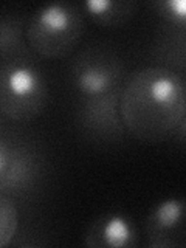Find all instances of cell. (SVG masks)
I'll list each match as a JSON object with an SVG mask.
<instances>
[{
    "label": "cell",
    "mask_w": 186,
    "mask_h": 248,
    "mask_svg": "<svg viewBox=\"0 0 186 248\" xmlns=\"http://www.w3.org/2000/svg\"><path fill=\"white\" fill-rule=\"evenodd\" d=\"M82 8L98 25L115 28L134 17L138 5L130 0H85Z\"/></svg>",
    "instance_id": "9"
},
{
    "label": "cell",
    "mask_w": 186,
    "mask_h": 248,
    "mask_svg": "<svg viewBox=\"0 0 186 248\" xmlns=\"http://www.w3.org/2000/svg\"><path fill=\"white\" fill-rule=\"evenodd\" d=\"M120 92L108 93V95L99 98L84 99V106L81 108L82 124H85L92 130L99 132V134H110L112 132L113 135V132L118 130L121 124L118 112Z\"/></svg>",
    "instance_id": "8"
},
{
    "label": "cell",
    "mask_w": 186,
    "mask_h": 248,
    "mask_svg": "<svg viewBox=\"0 0 186 248\" xmlns=\"http://www.w3.org/2000/svg\"><path fill=\"white\" fill-rule=\"evenodd\" d=\"M138 242V228L121 213L99 216L89 225L84 237V244L90 248H129L137 247Z\"/></svg>",
    "instance_id": "5"
},
{
    "label": "cell",
    "mask_w": 186,
    "mask_h": 248,
    "mask_svg": "<svg viewBox=\"0 0 186 248\" xmlns=\"http://www.w3.org/2000/svg\"><path fill=\"white\" fill-rule=\"evenodd\" d=\"M33 175V165L27 152L0 138V192L25 185Z\"/></svg>",
    "instance_id": "7"
},
{
    "label": "cell",
    "mask_w": 186,
    "mask_h": 248,
    "mask_svg": "<svg viewBox=\"0 0 186 248\" xmlns=\"http://www.w3.org/2000/svg\"><path fill=\"white\" fill-rule=\"evenodd\" d=\"M158 14L169 23L183 27L186 20V5L185 0H163L155 3Z\"/></svg>",
    "instance_id": "11"
},
{
    "label": "cell",
    "mask_w": 186,
    "mask_h": 248,
    "mask_svg": "<svg viewBox=\"0 0 186 248\" xmlns=\"http://www.w3.org/2000/svg\"><path fill=\"white\" fill-rule=\"evenodd\" d=\"M85 30L79 6L68 2L42 5L33 13L25 28L30 50L46 59L70 56L79 45Z\"/></svg>",
    "instance_id": "2"
},
{
    "label": "cell",
    "mask_w": 186,
    "mask_h": 248,
    "mask_svg": "<svg viewBox=\"0 0 186 248\" xmlns=\"http://www.w3.org/2000/svg\"><path fill=\"white\" fill-rule=\"evenodd\" d=\"M146 232L151 247L170 248L183 245V200L168 199L155 206L147 217Z\"/></svg>",
    "instance_id": "6"
},
{
    "label": "cell",
    "mask_w": 186,
    "mask_h": 248,
    "mask_svg": "<svg viewBox=\"0 0 186 248\" xmlns=\"http://www.w3.org/2000/svg\"><path fill=\"white\" fill-rule=\"evenodd\" d=\"M72 78L75 89L84 99L106 96L121 90L124 65L112 50L92 46L76 58Z\"/></svg>",
    "instance_id": "4"
},
{
    "label": "cell",
    "mask_w": 186,
    "mask_h": 248,
    "mask_svg": "<svg viewBox=\"0 0 186 248\" xmlns=\"http://www.w3.org/2000/svg\"><path fill=\"white\" fill-rule=\"evenodd\" d=\"M19 213L16 203L0 192V247H6L17 232Z\"/></svg>",
    "instance_id": "10"
},
{
    "label": "cell",
    "mask_w": 186,
    "mask_h": 248,
    "mask_svg": "<svg viewBox=\"0 0 186 248\" xmlns=\"http://www.w3.org/2000/svg\"><path fill=\"white\" fill-rule=\"evenodd\" d=\"M48 103V82L33 61L11 58L0 64V116L10 121H31Z\"/></svg>",
    "instance_id": "3"
},
{
    "label": "cell",
    "mask_w": 186,
    "mask_h": 248,
    "mask_svg": "<svg viewBox=\"0 0 186 248\" xmlns=\"http://www.w3.org/2000/svg\"><path fill=\"white\" fill-rule=\"evenodd\" d=\"M121 124L132 137L161 143L185 135V78L166 67H147L132 75L118 99Z\"/></svg>",
    "instance_id": "1"
}]
</instances>
